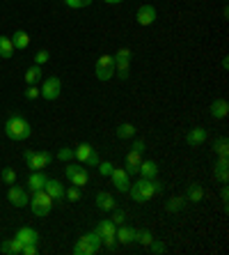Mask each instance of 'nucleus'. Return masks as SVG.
Listing matches in <instances>:
<instances>
[{
	"mask_svg": "<svg viewBox=\"0 0 229 255\" xmlns=\"http://www.w3.org/2000/svg\"><path fill=\"white\" fill-rule=\"evenodd\" d=\"M216 152L220 156H229V142H227V138H218V140H216Z\"/></svg>",
	"mask_w": 229,
	"mask_h": 255,
	"instance_id": "34",
	"label": "nucleus"
},
{
	"mask_svg": "<svg viewBox=\"0 0 229 255\" xmlns=\"http://www.w3.org/2000/svg\"><path fill=\"white\" fill-rule=\"evenodd\" d=\"M74 154H76V159L80 161L82 166H99V161H101L89 142H80V145L74 149Z\"/></svg>",
	"mask_w": 229,
	"mask_h": 255,
	"instance_id": "8",
	"label": "nucleus"
},
{
	"mask_svg": "<svg viewBox=\"0 0 229 255\" xmlns=\"http://www.w3.org/2000/svg\"><path fill=\"white\" fill-rule=\"evenodd\" d=\"M23 255H37V244H23Z\"/></svg>",
	"mask_w": 229,
	"mask_h": 255,
	"instance_id": "44",
	"label": "nucleus"
},
{
	"mask_svg": "<svg viewBox=\"0 0 229 255\" xmlns=\"http://www.w3.org/2000/svg\"><path fill=\"white\" fill-rule=\"evenodd\" d=\"M112 170H115V163H110V161H99V172L103 177H110Z\"/></svg>",
	"mask_w": 229,
	"mask_h": 255,
	"instance_id": "38",
	"label": "nucleus"
},
{
	"mask_svg": "<svg viewBox=\"0 0 229 255\" xmlns=\"http://www.w3.org/2000/svg\"><path fill=\"white\" fill-rule=\"evenodd\" d=\"M14 55V44H12V37H5L0 35V58H12Z\"/></svg>",
	"mask_w": 229,
	"mask_h": 255,
	"instance_id": "27",
	"label": "nucleus"
},
{
	"mask_svg": "<svg viewBox=\"0 0 229 255\" xmlns=\"http://www.w3.org/2000/svg\"><path fill=\"white\" fill-rule=\"evenodd\" d=\"M58 159H60V161H67V163H69L71 159H76V154H74V149H71V147H62V149L58 152Z\"/></svg>",
	"mask_w": 229,
	"mask_h": 255,
	"instance_id": "39",
	"label": "nucleus"
},
{
	"mask_svg": "<svg viewBox=\"0 0 229 255\" xmlns=\"http://www.w3.org/2000/svg\"><path fill=\"white\" fill-rule=\"evenodd\" d=\"M133 242H138L140 246H149V244L153 242V235L147 230V228H142V230H135V239Z\"/></svg>",
	"mask_w": 229,
	"mask_h": 255,
	"instance_id": "31",
	"label": "nucleus"
},
{
	"mask_svg": "<svg viewBox=\"0 0 229 255\" xmlns=\"http://www.w3.org/2000/svg\"><path fill=\"white\" fill-rule=\"evenodd\" d=\"M223 69H225V71L229 69V58H223Z\"/></svg>",
	"mask_w": 229,
	"mask_h": 255,
	"instance_id": "47",
	"label": "nucleus"
},
{
	"mask_svg": "<svg viewBox=\"0 0 229 255\" xmlns=\"http://www.w3.org/2000/svg\"><path fill=\"white\" fill-rule=\"evenodd\" d=\"M209 111H211V118L213 120H225L229 115V104L225 99H216L211 104V108H209Z\"/></svg>",
	"mask_w": 229,
	"mask_h": 255,
	"instance_id": "21",
	"label": "nucleus"
},
{
	"mask_svg": "<svg viewBox=\"0 0 229 255\" xmlns=\"http://www.w3.org/2000/svg\"><path fill=\"white\" fill-rule=\"evenodd\" d=\"M112 223H115V226H122V223H124V221H126V214H124L122 212V209H117V207H115V209H112Z\"/></svg>",
	"mask_w": 229,
	"mask_h": 255,
	"instance_id": "40",
	"label": "nucleus"
},
{
	"mask_svg": "<svg viewBox=\"0 0 229 255\" xmlns=\"http://www.w3.org/2000/svg\"><path fill=\"white\" fill-rule=\"evenodd\" d=\"M163 191H165V184L158 177H153V179L140 177L135 184H131L129 193L135 202H149L153 196H158V193H163Z\"/></svg>",
	"mask_w": 229,
	"mask_h": 255,
	"instance_id": "1",
	"label": "nucleus"
},
{
	"mask_svg": "<svg viewBox=\"0 0 229 255\" xmlns=\"http://www.w3.org/2000/svg\"><path fill=\"white\" fill-rule=\"evenodd\" d=\"M53 202L55 200L48 196L44 189L35 191V193H32V200H30V205H32V214H35V216H46V214L53 209Z\"/></svg>",
	"mask_w": 229,
	"mask_h": 255,
	"instance_id": "4",
	"label": "nucleus"
},
{
	"mask_svg": "<svg viewBox=\"0 0 229 255\" xmlns=\"http://www.w3.org/2000/svg\"><path fill=\"white\" fill-rule=\"evenodd\" d=\"M183 202H186V198H170V200H167V205H165V209H167L170 214H176V212H181Z\"/></svg>",
	"mask_w": 229,
	"mask_h": 255,
	"instance_id": "32",
	"label": "nucleus"
},
{
	"mask_svg": "<svg viewBox=\"0 0 229 255\" xmlns=\"http://www.w3.org/2000/svg\"><path fill=\"white\" fill-rule=\"evenodd\" d=\"M206 138H209V133H206L204 127H195V129H190L188 133H186V145H188V147H200Z\"/></svg>",
	"mask_w": 229,
	"mask_h": 255,
	"instance_id": "14",
	"label": "nucleus"
},
{
	"mask_svg": "<svg viewBox=\"0 0 229 255\" xmlns=\"http://www.w3.org/2000/svg\"><path fill=\"white\" fill-rule=\"evenodd\" d=\"M186 200L195 202V205H197V202H202V200H204V186H202V184H190L188 191H186Z\"/></svg>",
	"mask_w": 229,
	"mask_h": 255,
	"instance_id": "26",
	"label": "nucleus"
},
{
	"mask_svg": "<svg viewBox=\"0 0 229 255\" xmlns=\"http://www.w3.org/2000/svg\"><path fill=\"white\" fill-rule=\"evenodd\" d=\"M48 196L53 198V200H65V184L60 182V179H46V186H44Z\"/></svg>",
	"mask_w": 229,
	"mask_h": 255,
	"instance_id": "16",
	"label": "nucleus"
},
{
	"mask_svg": "<svg viewBox=\"0 0 229 255\" xmlns=\"http://www.w3.org/2000/svg\"><path fill=\"white\" fill-rule=\"evenodd\" d=\"M39 97V88H35V85H28V90H25V99H37Z\"/></svg>",
	"mask_w": 229,
	"mask_h": 255,
	"instance_id": "42",
	"label": "nucleus"
},
{
	"mask_svg": "<svg viewBox=\"0 0 229 255\" xmlns=\"http://www.w3.org/2000/svg\"><path fill=\"white\" fill-rule=\"evenodd\" d=\"M23 251V244L18 242L16 237L14 239H5V242L0 244V253H5V255H18Z\"/></svg>",
	"mask_w": 229,
	"mask_h": 255,
	"instance_id": "24",
	"label": "nucleus"
},
{
	"mask_svg": "<svg viewBox=\"0 0 229 255\" xmlns=\"http://www.w3.org/2000/svg\"><path fill=\"white\" fill-rule=\"evenodd\" d=\"M135 131H138V129H135L131 122H122V125L117 127V131H115V133H117L119 140H129V138L135 136Z\"/></svg>",
	"mask_w": 229,
	"mask_h": 255,
	"instance_id": "28",
	"label": "nucleus"
},
{
	"mask_svg": "<svg viewBox=\"0 0 229 255\" xmlns=\"http://www.w3.org/2000/svg\"><path fill=\"white\" fill-rule=\"evenodd\" d=\"M220 198H223V202H225V209H227V200H229V189H227V184L223 186V193H220Z\"/></svg>",
	"mask_w": 229,
	"mask_h": 255,
	"instance_id": "46",
	"label": "nucleus"
},
{
	"mask_svg": "<svg viewBox=\"0 0 229 255\" xmlns=\"http://www.w3.org/2000/svg\"><path fill=\"white\" fill-rule=\"evenodd\" d=\"M213 175H216V179L220 182V184H227L229 182V161H227V156H220V159L216 161Z\"/></svg>",
	"mask_w": 229,
	"mask_h": 255,
	"instance_id": "15",
	"label": "nucleus"
},
{
	"mask_svg": "<svg viewBox=\"0 0 229 255\" xmlns=\"http://www.w3.org/2000/svg\"><path fill=\"white\" fill-rule=\"evenodd\" d=\"M62 92V81L58 76H48L44 78V83H41V90H39V97H44L46 101H55Z\"/></svg>",
	"mask_w": 229,
	"mask_h": 255,
	"instance_id": "7",
	"label": "nucleus"
},
{
	"mask_svg": "<svg viewBox=\"0 0 229 255\" xmlns=\"http://www.w3.org/2000/svg\"><path fill=\"white\" fill-rule=\"evenodd\" d=\"M147 249L152 251L153 255H160V253H165V251H167V246H165V242H160V239H153Z\"/></svg>",
	"mask_w": 229,
	"mask_h": 255,
	"instance_id": "36",
	"label": "nucleus"
},
{
	"mask_svg": "<svg viewBox=\"0 0 229 255\" xmlns=\"http://www.w3.org/2000/svg\"><path fill=\"white\" fill-rule=\"evenodd\" d=\"M65 175L69 177V182L74 186H85L89 182V172H87V168L85 166H67L65 168Z\"/></svg>",
	"mask_w": 229,
	"mask_h": 255,
	"instance_id": "9",
	"label": "nucleus"
},
{
	"mask_svg": "<svg viewBox=\"0 0 229 255\" xmlns=\"http://www.w3.org/2000/svg\"><path fill=\"white\" fill-rule=\"evenodd\" d=\"M115 237H117V244H133L135 230L129 228L126 223H122V226H117V230H115Z\"/></svg>",
	"mask_w": 229,
	"mask_h": 255,
	"instance_id": "23",
	"label": "nucleus"
},
{
	"mask_svg": "<svg viewBox=\"0 0 229 255\" xmlns=\"http://www.w3.org/2000/svg\"><path fill=\"white\" fill-rule=\"evenodd\" d=\"M5 133L9 140H16V142L28 140V138L32 136V125H30L23 115L12 113L5 120Z\"/></svg>",
	"mask_w": 229,
	"mask_h": 255,
	"instance_id": "2",
	"label": "nucleus"
},
{
	"mask_svg": "<svg viewBox=\"0 0 229 255\" xmlns=\"http://www.w3.org/2000/svg\"><path fill=\"white\" fill-rule=\"evenodd\" d=\"M37 81H41V65H32L28 71H25V83L35 85Z\"/></svg>",
	"mask_w": 229,
	"mask_h": 255,
	"instance_id": "30",
	"label": "nucleus"
},
{
	"mask_svg": "<svg viewBox=\"0 0 229 255\" xmlns=\"http://www.w3.org/2000/svg\"><path fill=\"white\" fill-rule=\"evenodd\" d=\"M51 161H53V154L51 152H32V149H28L25 152V163H28L30 170H44L46 166H51Z\"/></svg>",
	"mask_w": 229,
	"mask_h": 255,
	"instance_id": "5",
	"label": "nucleus"
},
{
	"mask_svg": "<svg viewBox=\"0 0 229 255\" xmlns=\"http://www.w3.org/2000/svg\"><path fill=\"white\" fill-rule=\"evenodd\" d=\"M103 242L96 232H87V235H82L80 239H76L74 244V255H94L101 251Z\"/></svg>",
	"mask_w": 229,
	"mask_h": 255,
	"instance_id": "3",
	"label": "nucleus"
},
{
	"mask_svg": "<svg viewBox=\"0 0 229 255\" xmlns=\"http://www.w3.org/2000/svg\"><path fill=\"white\" fill-rule=\"evenodd\" d=\"M138 172H140V177L145 179H153V177H158V163L156 161H142L140 168H138Z\"/></svg>",
	"mask_w": 229,
	"mask_h": 255,
	"instance_id": "22",
	"label": "nucleus"
},
{
	"mask_svg": "<svg viewBox=\"0 0 229 255\" xmlns=\"http://www.w3.org/2000/svg\"><path fill=\"white\" fill-rule=\"evenodd\" d=\"M110 179H112V186L119 191V193H129L131 189V175L124 168H115L110 172Z\"/></svg>",
	"mask_w": 229,
	"mask_h": 255,
	"instance_id": "10",
	"label": "nucleus"
},
{
	"mask_svg": "<svg viewBox=\"0 0 229 255\" xmlns=\"http://www.w3.org/2000/svg\"><path fill=\"white\" fill-rule=\"evenodd\" d=\"M94 74L99 81H110L112 76H115V58L112 55H101L99 60H96V67H94Z\"/></svg>",
	"mask_w": 229,
	"mask_h": 255,
	"instance_id": "6",
	"label": "nucleus"
},
{
	"mask_svg": "<svg viewBox=\"0 0 229 255\" xmlns=\"http://www.w3.org/2000/svg\"><path fill=\"white\" fill-rule=\"evenodd\" d=\"M48 51H37L35 53V65H44V62H48Z\"/></svg>",
	"mask_w": 229,
	"mask_h": 255,
	"instance_id": "41",
	"label": "nucleus"
},
{
	"mask_svg": "<svg viewBox=\"0 0 229 255\" xmlns=\"http://www.w3.org/2000/svg\"><path fill=\"white\" fill-rule=\"evenodd\" d=\"M115 230H117V226L112 223L110 219H106V221H99V226L94 228V232L99 235L101 239H106V237H112L115 235Z\"/></svg>",
	"mask_w": 229,
	"mask_h": 255,
	"instance_id": "25",
	"label": "nucleus"
},
{
	"mask_svg": "<svg viewBox=\"0 0 229 255\" xmlns=\"http://www.w3.org/2000/svg\"><path fill=\"white\" fill-rule=\"evenodd\" d=\"M65 198L71 202H78L80 200V186H69V189H65Z\"/></svg>",
	"mask_w": 229,
	"mask_h": 255,
	"instance_id": "35",
	"label": "nucleus"
},
{
	"mask_svg": "<svg viewBox=\"0 0 229 255\" xmlns=\"http://www.w3.org/2000/svg\"><path fill=\"white\" fill-rule=\"evenodd\" d=\"M7 200L12 202L14 207H25V205H30L28 189H23V186H16V184H12V186H9V191H7Z\"/></svg>",
	"mask_w": 229,
	"mask_h": 255,
	"instance_id": "11",
	"label": "nucleus"
},
{
	"mask_svg": "<svg viewBox=\"0 0 229 255\" xmlns=\"http://www.w3.org/2000/svg\"><path fill=\"white\" fill-rule=\"evenodd\" d=\"M14 237H16L21 244H37V239H39V232H37L35 228L23 226V228H18V232L14 235Z\"/></svg>",
	"mask_w": 229,
	"mask_h": 255,
	"instance_id": "20",
	"label": "nucleus"
},
{
	"mask_svg": "<svg viewBox=\"0 0 229 255\" xmlns=\"http://www.w3.org/2000/svg\"><path fill=\"white\" fill-rule=\"evenodd\" d=\"M46 179L48 177L41 170H32L30 172V177H28V191H32V193H35V191H41L44 186H46Z\"/></svg>",
	"mask_w": 229,
	"mask_h": 255,
	"instance_id": "19",
	"label": "nucleus"
},
{
	"mask_svg": "<svg viewBox=\"0 0 229 255\" xmlns=\"http://www.w3.org/2000/svg\"><path fill=\"white\" fill-rule=\"evenodd\" d=\"M96 207H99L101 212H112V209L117 207V202H115L112 193H108V191H99V193H96Z\"/></svg>",
	"mask_w": 229,
	"mask_h": 255,
	"instance_id": "17",
	"label": "nucleus"
},
{
	"mask_svg": "<svg viewBox=\"0 0 229 255\" xmlns=\"http://www.w3.org/2000/svg\"><path fill=\"white\" fill-rule=\"evenodd\" d=\"M131 149H135V152H142V154H145L147 145H145V140H135V142H133V147H131Z\"/></svg>",
	"mask_w": 229,
	"mask_h": 255,
	"instance_id": "45",
	"label": "nucleus"
},
{
	"mask_svg": "<svg viewBox=\"0 0 229 255\" xmlns=\"http://www.w3.org/2000/svg\"><path fill=\"white\" fill-rule=\"evenodd\" d=\"M101 242L106 244V249H108V251H115V249H117V237H115V235H112V237L101 239Z\"/></svg>",
	"mask_w": 229,
	"mask_h": 255,
	"instance_id": "43",
	"label": "nucleus"
},
{
	"mask_svg": "<svg viewBox=\"0 0 229 255\" xmlns=\"http://www.w3.org/2000/svg\"><path fill=\"white\" fill-rule=\"evenodd\" d=\"M140 163H142V152L129 149V152H126V166H124V170L129 172V175H135L138 168H140Z\"/></svg>",
	"mask_w": 229,
	"mask_h": 255,
	"instance_id": "18",
	"label": "nucleus"
},
{
	"mask_svg": "<svg viewBox=\"0 0 229 255\" xmlns=\"http://www.w3.org/2000/svg\"><path fill=\"white\" fill-rule=\"evenodd\" d=\"M12 44H14V48H18V51L28 48V44H30L28 32H25V30H16V32H14V37H12Z\"/></svg>",
	"mask_w": 229,
	"mask_h": 255,
	"instance_id": "29",
	"label": "nucleus"
},
{
	"mask_svg": "<svg viewBox=\"0 0 229 255\" xmlns=\"http://www.w3.org/2000/svg\"><path fill=\"white\" fill-rule=\"evenodd\" d=\"M0 179H2L5 184H16V170H14V168H2Z\"/></svg>",
	"mask_w": 229,
	"mask_h": 255,
	"instance_id": "33",
	"label": "nucleus"
},
{
	"mask_svg": "<svg viewBox=\"0 0 229 255\" xmlns=\"http://www.w3.org/2000/svg\"><path fill=\"white\" fill-rule=\"evenodd\" d=\"M108 5H117V2H124V0H106Z\"/></svg>",
	"mask_w": 229,
	"mask_h": 255,
	"instance_id": "48",
	"label": "nucleus"
},
{
	"mask_svg": "<svg viewBox=\"0 0 229 255\" xmlns=\"http://www.w3.org/2000/svg\"><path fill=\"white\" fill-rule=\"evenodd\" d=\"M156 7L153 5H140L138 7V12H135V21L140 25H152L153 21H156Z\"/></svg>",
	"mask_w": 229,
	"mask_h": 255,
	"instance_id": "12",
	"label": "nucleus"
},
{
	"mask_svg": "<svg viewBox=\"0 0 229 255\" xmlns=\"http://www.w3.org/2000/svg\"><path fill=\"white\" fill-rule=\"evenodd\" d=\"M65 5L71 7V9H82V7L92 5V0H65Z\"/></svg>",
	"mask_w": 229,
	"mask_h": 255,
	"instance_id": "37",
	"label": "nucleus"
},
{
	"mask_svg": "<svg viewBox=\"0 0 229 255\" xmlns=\"http://www.w3.org/2000/svg\"><path fill=\"white\" fill-rule=\"evenodd\" d=\"M112 58H115V74L117 71H126L129 74V65H131V58H133V53H131L129 48H119Z\"/></svg>",
	"mask_w": 229,
	"mask_h": 255,
	"instance_id": "13",
	"label": "nucleus"
}]
</instances>
